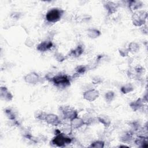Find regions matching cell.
Here are the masks:
<instances>
[{
    "label": "cell",
    "mask_w": 148,
    "mask_h": 148,
    "mask_svg": "<svg viewBox=\"0 0 148 148\" xmlns=\"http://www.w3.org/2000/svg\"><path fill=\"white\" fill-rule=\"evenodd\" d=\"M71 142L70 138L65 136L63 134H58L53 140V142L59 146H62L65 144L69 143Z\"/></svg>",
    "instance_id": "cell-2"
},
{
    "label": "cell",
    "mask_w": 148,
    "mask_h": 148,
    "mask_svg": "<svg viewBox=\"0 0 148 148\" xmlns=\"http://www.w3.org/2000/svg\"><path fill=\"white\" fill-rule=\"evenodd\" d=\"M88 34L91 38H96V37H97L99 35L100 32L97 29H89L88 30Z\"/></svg>",
    "instance_id": "cell-13"
},
{
    "label": "cell",
    "mask_w": 148,
    "mask_h": 148,
    "mask_svg": "<svg viewBox=\"0 0 148 148\" xmlns=\"http://www.w3.org/2000/svg\"><path fill=\"white\" fill-rule=\"evenodd\" d=\"M83 124H84L83 120L79 118L75 117L71 120V126L73 128H77L80 127L83 125Z\"/></svg>",
    "instance_id": "cell-11"
},
{
    "label": "cell",
    "mask_w": 148,
    "mask_h": 148,
    "mask_svg": "<svg viewBox=\"0 0 148 148\" xmlns=\"http://www.w3.org/2000/svg\"><path fill=\"white\" fill-rule=\"evenodd\" d=\"M144 12L143 11H139L135 12L133 16H132V19H133V23L135 25H140L143 24V13Z\"/></svg>",
    "instance_id": "cell-3"
},
{
    "label": "cell",
    "mask_w": 148,
    "mask_h": 148,
    "mask_svg": "<svg viewBox=\"0 0 148 148\" xmlns=\"http://www.w3.org/2000/svg\"><path fill=\"white\" fill-rule=\"evenodd\" d=\"M113 96H114L113 92L110 91V92H108L107 94H106L105 97H106V98L107 100H110H110H112V99L113 98Z\"/></svg>",
    "instance_id": "cell-17"
},
{
    "label": "cell",
    "mask_w": 148,
    "mask_h": 148,
    "mask_svg": "<svg viewBox=\"0 0 148 148\" xmlns=\"http://www.w3.org/2000/svg\"><path fill=\"white\" fill-rule=\"evenodd\" d=\"M54 83L56 84L67 85L69 83V80L66 76L59 75L53 78Z\"/></svg>",
    "instance_id": "cell-5"
},
{
    "label": "cell",
    "mask_w": 148,
    "mask_h": 148,
    "mask_svg": "<svg viewBox=\"0 0 148 148\" xmlns=\"http://www.w3.org/2000/svg\"><path fill=\"white\" fill-rule=\"evenodd\" d=\"M64 11L61 9L54 8L50 10L46 15V18L49 22L54 23L58 21L63 14Z\"/></svg>",
    "instance_id": "cell-1"
},
{
    "label": "cell",
    "mask_w": 148,
    "mask_h": 148,
    "mask_svg": "<svg viewBox=\"0 0 148 148\" xmlns=\"http://www.w3.org/2000/svg\"><path fill=\"white\" fill-rule=\"evenodd\" d=\"M0 94L1 98L3 99L4 100H8L10 101L12 98V95L8 91V89L5 87H1L0 90Z\"/></svg>",
    "instance_id": "cell-8"
},
{
    "label": "cell",
    "mask_w": 148,
    "mask_h": 148,
    "mask_svg": "<svg viewBox=\"0 0 148 148\" xmlns=\"http://www.w3.org/2000/svg\"><path fill=\"white\" fill-rule=\"evenodd\" d=\"M99 95L98 91L95 90H90L84 94V98L90 101L95 100Z\"/></svg>",
    "instance_id": "cell-4"
},
{
    "label": "cell",
    "mask_w": 148,
    "mask_h": 148,
    "mask_svg": "<svg viewBox=\"0 0 148 148\" xmlns=\"http://www.w3.org/2000/svg\"><path fill=\"white\" fill-rule=\"evenodd\" d=\"M82 47H80V46H79V47H77L75 50H74V51L73 52L72 51V53H73V54L75 53V56H79L82 53Z\"/></svg>",
    "instance_id": "cell-16"
},
{
    "label": "cell",
    "mask_w": 148,
    "mask_h": 148,
    "mask_svg": "<svg viewBox=\"0 0 148 148\" xmlns=\"http://www.w3.org/2000/svg\"><path fill=\"white\" fill-rule=\"evenodd\" d=\"M39 79L38 76L34 73H31L25 77V80L29 83H35Z\"/></svg>",
    "instance_id": "cell-9"
},
{
    "label": "cell",
    "mask_w": 148,
    "mask_h": 148,
    "mask_svg": "<svg viewBox=\"0 0 148 148\" xmlns=\"http://www.w3.org/2000/svg\"><path fill=\"white\" fill-rule=\"evenodd\" d=\"M106 9L108 10L109 13H112L113 12H114L116 10V5L114 3L112 2H108L106 5Z\"/></svg>",
    "instance_id": "cell-12"
},
{
    "label": "cell",
    "mask_w": 148,
    "mask_h": 148,
    "mask_svg": "<svg viewBox=\"0 0 148 148\" xmlns=\"http://www.w3.org/2000/svg\"><path fill=\"white\" fill-rule=\"evenodd\" d=\"M132 88V87L131 86V85L130 84H127L125 86H124V87H122L121 88V91L123 92V93H127V92L131 91V90H130V88Z\"/></svg>",
    "instance_id": "cell-15"
},
{
    "label": "cell",
    "mask_w": 148,
    "mask_h": 148,
    "mask_svg": "<svg viewBox=\"0 0 148 148\" xmlns=\"http://www.w3.org/2000/svg\"><path fill=\"white\" fill-rule=\"evenodd\" d=\"M62 112L64 113V116L66 118L70 119L72 120V119L76 117L77 113H76V111L70 108H64V109L62 110Z\"/></svg>",
    "instance_id": "cell-7"
},
{
    "label": "cell",
    "mask_w": 148,
    "mask_h": 148,
    "mask_svg": "<svg viewBox=\"0 0 148 148\" xmlns=\"http://www.w3.org/2000/svg\"><path fill=\"white\" fill-rule=\"evenodd\" d=\"M46 121L51 125H57L60 123L58 117L57 115L53 114H49L45 116Z\"/></svg>",
    "instance_id": "cell-6"
},
{
    "label": "cell",
    "mask_w": 148,
    "mask_h": 148,
    "mask_svg": "<svg viewBox=\"0 0 148 148\" xmlns=\"http://www.w3.org/2000/svg\"><path fill=\"white\" fill-rule=\"evenodd\" d=\"M139 2L138 1H132L130 4V8L132 10H136L138 8H139Z\"/></svg>",
    "instance_id": "cell-14"
},
{
    "label": "cell",
    "mask_w": 148,
    "mask_h": 148,
    "mask_svg": "<svg viewBox=\"0 0 148 148\" xmlns=\"http://www.w3.org/2000/svg\"><path fill=\"white\" fill-rule=\"evenodd\" d=\"M135 43H131V45H130V49H130L131 51H134V49H132V46H135ZM134 48V47H133ZM134 49H135V50H136V49H135V47H134Z\"/></svg>",
    "instance_id": "cell-18"
},
{
    "label": "cell",
    "mask_w": 148,
    "mask_h": 148,
    "mask_svg": "<svg viewBox=\"0 0 148 148\" xmlns=\"http://www.w3.org/2000/svg\"><path fill=\"white\" fill-rule=\"evenodd\" d=\"M52 46V43L51 42H43L41 43H40L38 46V50L40 51H46L48 49H49L50 48H51Z\"/></svg>",
    "instance_id": "cell-10"
}]
</instances>
